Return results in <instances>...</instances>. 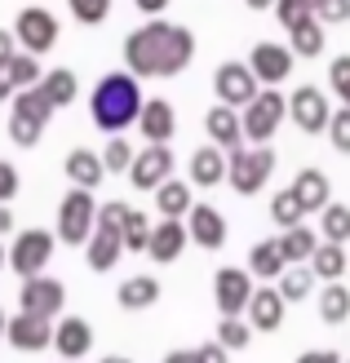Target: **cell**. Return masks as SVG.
Returning <instances> with one entry per match:
<instances>
[{
  "mask_svg": "<svg viewBox=\"0 0 350 363\" xmlns=\"http://www.w3.org/2000/svg\"><path fill=\"white\" fill-rule=\"evenodd\" d=\"M195 62L191 27H177L169 18H146L142 27L124 35V71L138 80H173Z\"/></svg>",
  "mask_w": 350,
  "mask_h": 363,
  "instance_id": "1",
  "label": "cell"
},
{
  "mask_svg": "<svg viewBox=\"0 0 350 363\" xmlns=\"http://www.w3.org/2000/svg\"><path fill=\"white\" fill-rule=\"evenodd\" d=\"M89 116H94V124L106 138L133 129L142 116V89H138L133 71H106L94 84V94H89Z\"/></svg>",
  "mask_w": 350,
  "mask_h": 363,
  "instance_id": "2",
  "label": "cell"
},
{
  "mask_svg": "<svg viewBox=\"0 0 350 363\" xmlns=\"http://www.w3.org/2000/svg\"><path fill=\"white\" fill-rule=\"evenodd\" d=\"M270 173H275V151L270 147H235V151H226V186L235 195L253 199L257 191H266Z\"/></svg>",
  "mask_w": 350,
  "mask_h": 363,
  "instance_id": "3",
  "label": "cell"
},
{
  "mask_svg": "<svg viewBox=\"0 0 350 363\" xmlns=\"http://www.w3.org/2000/svg\"><path fill=\"white\" fill-rule=\"evenodd\" d=\"M94 226H98V199H94V191L71 186V191L62 195V204H58V226H53L58 244L84 248L89 235H94Z\"/></svg>",
  "mask_w": 350,
  "mask_h": 363,
  "instance_id": "4",
  "label": "cell"
},
{
  "mask_svg": "<svg viewBox=\"0 0 350 363\" xmlns=\"http://www.w3.org/2000/svg\"><path fill=\"white\" fill-rule=\"evenodd\" d=\"M49 120H53V106L40 94V84L23 89V94L9 102V142H13V147H35V142L45 138Z\"/></svg>",
  "mask_w": 350,
  "mask_h": 363,
  "instance_id": "5",
  "label": "cell"
},
{
  "mask_svg": "<svg viewBox=\"0 0 350 363\" xmlns=\"http://www.w3.org/2000/svg\"><path fill=\"white\" fill-rule=\"evenodd\" d=\"M288 120V98L280 89H262L244 111H239V124H244V142L253 147H266V142L280 133V124Z\"/></svg>",
  "mask_w": 350,
  "mask_h": 363,
  "instance_id": "6",
  "label": "cell"
},
{
  "mask_svg": "<svg viewBox=\"0 0 350 363\" xmlns=\"http://www.w3.org/2000/svg\"><path fill=\"white\" fill-rule=\"evenodd\" d=\"M58 248V235L45 230V226H27V230H13V244H9V270L18 279H31V275H45V266Z\"/></svg>",
  "mask_w": 350,
  "mask_h": 363,
  "instance_id": "7",
  "label": "cell"
},
{
  "mask_svg": "<svg viewBox=\"0 0 350 363\" xmlns=\"http://www.w3.org/2000/svg\"><path fill=\"white\" fill-rule=\"evenodd\" d=\"M13 40H18V49H27V53H35V58H45V53L58 45V18H53L49 9H40V5H27V9H18V18H13Z\"/></svg>",
  "mask_w": 350,
  "mask_h": 363,
  "instance_id": "8",
  "label": "cell"
},
{
  "mask_svg": "<svg viewBox=\"0 0 350 363\" xmlns=\"http://www.w3.org/2000/svg\"><path fill=\"white\" fill-rule=\"evenodd\" d=\"M18 311H27L35 319H62L67 311V284L53 275H31L18 288Z\"/></svg>",
  "mask_w": 350,
  "mask_h": 363,
  "instance_id": "9",
  "label": "cell"
},
{
  "mask_svg": "<svg viewBox=\"0 0 350 363\" xmlns=\"http://www.w3.org/2000/svg\"><path fill=\"white\" fill-rule=\"evenodd\" d=\"M337 106L328 102V94L319 84H297L288 94V120L297 124L302 133H328V120H333Z\"/></svg>",
  "mask_w": 350,
  "mask_h": 363,
  "instance_id": "10",
  "label": "cell"
},
{
  "mask_svg": "<svg viewBox=\"0 0 350 363\" xmlns=\"http://www.w3.org/2000/svg\"><path fill=\"white\" fill-rule=\"evenodd\" d=\"M262 94V84H257L253 67L248 62H222L213 71V98L222 106H235V111H244V106Z\"/></svg>",
  "mask_w": 350,
  "mask_h": 363,
  "instance_id": "11",
  "label": "cell"
},
{
  "mask_svg": "<svg viewBox=\"0 0 350 363\" xmlns=\"http://www.w3.org/2000/svg\"><path fill=\"white\" fill-rule=\"evenodd\" d=\"M248 67H253V76L262 89H280L292 76V67H297V53L280 40H257L253 53H248Z\"/></svg>",
  "mask_w": 350,
  "mask_h": 363,
  "instance_id": "12",
  "label": "cell"
},
{
  "mask_svg": "<svg viewBox=\"0 0 350 363\" xmlns=\"http://www.w3.org/2000/svg\"><path fill=\"white\" fill-rule=\"evenodd\" d=\"M169 177H173V151L169 147H160V142L138 147L133 169H128V186L133 191H160Z\"/></svg>",
  "mask_w": 350,
  "mask_h": 363,
  "instance_id": "13",
  "label": "cell"
},
{
  "mask_svg": "<svg viewBox=\"0 0 350 363\" xmlns=\"http://www.w3.org/2000/svg\"><path fill=\"white\" fill-rule=\"evenodd\" d=\"M213 301L222 315H244L253 301V275L248 266H222L213 275Z\"/></svg>",
  "mask_w": 350,
  "mask_h": 363,
  "instance_id": "14",
  "label": "cell"
},
{
  "mask_svg": "<svg viewBox=\"0 0 350 363\" xmlns=\"http://www.w3.org/2000/svg\"><path fill=\"white\" fill-rule=\"evenodd\" d=\"M5 341L13 350H23V354H40V350H53V319H35L27 311H18L9 315L5 323Z\"/></svg>",
  "mask_w": 350,
  "mask_h": 363,
  "instance_id": "15",
  "label": "cell"
},
{
  "mask_svg": "<svg viewBox=\"0 0 350 363\" xmlns=\"http://www.w3.org/2000/svg\"><path fill=\"white\" fill-rule=\"evenodd\" d=\"M120 257H124V235H120V226H116V222H102V217H98L94 235H89V244H84L89 270H94V275H106V270L120 266Z\"/></svg>",
  "mask_w": 350,
  "mask_h": 363,
  "instance_id": "16",
  "label": "cell"
},
{
  "mask_svg": "<svg viewBox=\"0 0 350 363\" xmlns=\"http://www.w3.org/2000/svg\"><path fill=\"white\" fill-rule=\"evenodd\" d=\"M53 350L67 363H80L89 350H94V323L80 319V315H62L53 319Z\"/></svg>",
  "mask_w": 350,
  "mask_h": 363,
  "instance_id": "17",
  "label": "cell"
},
{
  "mask_svg": "<svg viewBox=\"0 0 350 363\" xmlns=\"http://www.w3.org/2000/svg\"><path fill=\"white\" fill-rule=\"evenodd\" d=\"M191 244V230L187 222H177V217H160V222L151 226V244H146V257H151L155 266H173L182 257V248Z\"/></svg>",
  "mask_w": 350,
  "mask_h": 363,
  "instance_id": "18",
  "label": "cell"
},
{
  "mask_svg": "<svg viewBox=\"0 0 350 363\" xmlns=\"http://www.w3.org/2000/svg\"><path fill=\"white\" fill-rule=\"evenodd\" d=\"M284 311H288V301H284L280 288H253V301H248L244 319L253 323V333H280Z\"/></svg>",
  "mask_w": 350,
  "mask_h": 363,
  "instance_id": "19",
  "label": "cell"
},
{
  "mask_svg": "<svg viewBox=\"0 0 350 363\" xmlns=\"http://www.w3.org/2000/svg\"><path fill=\"white\" fill-rule=\"evenodd\" d=\"M138 129L146 142H160V147H169L173 133H177V111L169 98H146L142 102V116H138Z\"/></svg>",
  "mask_w": 350,
  "mask_h": 363,
  "instance_id": "20",
  "label": "cell"
},
{
  "mask_svg": "<svg viewBox=\"0 0 350 363\" xmlns=\"http://www.w3.org/2000/svg\"><path fill=\"white\" fill-rule=\"evenodd\" d=\"M187 182L199 191H213V186H222L226 182V151L222 147H195L191 151V164H187Z\"/></svg>",
  "mask_w": 350,
  "mask_h": 363,
  "instance_id": "21",
  "label": "cell"
},
{
  "mask_svg": "<svg viewBox=\"0 0 350 363\" xmlns=\"http://www.w3.org/2000/svg\"><path fill=\"white\" fill-rule=\"evenodd\" d=\"M204 133H209L213 147H222V151L244 147V124H239V111H235V106L213 102L209 111H204Z\"/></svg>",
  "mask_w": 350,
  "mask_h": 363,
  "instance_id": "22",
  "label": "cell"
},
{
  "mask_svg": "<svg viewBox=\"0 0 350 363\" xmlns=\"http://www.w3.org/2000/svg\"><path fill=\"white\" fill-rule=\"evenodd\" d=\"M187 230H191V244L209 248V252H217V248L226 244V217L217 213L213 204H195L187 213Z\"/></svg>",
  "mask_w": 350,
  "mask_h": 363,
  "instance_id": "23",
  "label": "cell"
},
{
  "mask_svg": "<svg viewBox=\"0 0 350 363\" xmlns=\"http://www.w3.org/2000/svg\"><path fill=\"white\" fill-rule=\"evenodd\" d=\"M288 191L297 195V204H302L306 213H324L328 204H333V182H328L324 169H302L297 177L288 182Z\"/></svg>",
  "mask_w": 350,
  "mask_h": 363,
  "instance_id": "24",
  "label": "cell"
},
{
  "mask_svg": "<svg viewBox=\"0 0 350 363\" xmlns=\"http://www.w3.org/2000/svg\"><path fill=\"white\" fill-rule=\"evenodd\" d=\"M62 173H67L71 186H84V191H98L102 182H106V164H102V155H98V151H89V147L67 151Z\"/></svg>",
  "mask_w": 350,
  "mask_h": 363,
  "instance_id": "25",
  "label": "cell"
},
{
  "mask_svg": "<svg viewBox=\"0 0 350 363\" xmlns=\"http://www.w3.org/2000/svg\"><path fill=\"white\" fill-rule=\"evenodd\" d=\"M248 275L253 279H262V284H280V275L288 270V262H284V252H280V240H257L253 248H248Z\"/></svg>",
  "mask_w": 350,
  "mask_h": 363,
  "instance_id": "26",
  "label": "cell"
},
{
  "mask_svg": "<svg viewBox=\"0 0 350 363\" xmlns=\"http://www.w3.org/2000/svg\"><path fill=\"white\" fill-rule=\"evenodd\" d=\"M275 240H280V252H284V262H288V266H306L310 257H315V248L324 244V240H319V230H315V226H306V222L280 230Z\"/></svg>",
  "mask_w": 350,
  "mask_h": 363,
  "instance_id": "27",
  "label": "cell"
},
{
  "mask_svg": "<svg viewBox=\"0 0 350 363\" xmlns=\"http://www.w3.org/2000/svg\"><path fill=\"white\" fill-rule=\"evenodd\" d=\"M160 293H164V288H160V279L155 275H128L120 288H116V301H120V311H151V306L160 301Z\"/></svg>",
  "mask_w": 350,
  "mask_h": 363,
  "instance_id": "28",
  "label": "cell"
},
{
  "mask_svg": "<svg viewBox=\"0 0 350 363\" xmlns=\"http://www.w3.org/2000/svg\"><path fill=\"white\" fill-rule=\"evenodd\" d=\"M155 195V208H160V217H177V222H187V213L195 208V186L191 182H177V177H169L160 191H151Z\"/></svg>",
  "mask_w": 350,
  "mask_h": 363,
  "instance_id": "29",
  "label": "cell"
},
{
  "mask_svg": "<svg viewBox=\"0 0 350 363\" xmlns=\"http://www.w3.org/2000/svg\"><path fill=\"white\" fill-rule=\"evenodd\" d=\"M40 94L49 98V106H53V111H62V106H71V102H76V94H80V80H76V71H67V67H53V71H45V76H40Z\"/></svg>",
  "mask_w": 350,
  "mask_h": 363,
  "instance_id": "30",
  "label": "cell"
},
{
  "mask_svg": "<svg viewBox=\"0 0 350 363\" xmlns=\"http://www.w3.org/2000/svg\"><path fill=\"white\" fill-rule=\"evenodd\" d=\"M306 266L315 270V279H319V284H337V279L346 275V266H350L346 244H328V240H324V244L315 248V257H310Z\"/></svg>",
  "mask_w": 350,
  "mask_h": 363,
  "instance_id": "31",
  "label": "cell"
},
{
  "mask_svg": "<svg viewBox=\"0 0 350 363\" xmlns=\"http://www.w3.org/2000/svg\"><path fill=\"white\" fill-rule=\"evenodd\" d=\"M319 319L328 323V328H341V323L350 319V288L341 279L319 288Z\"/></svg>",
  "mask_w": 350,
  "mask_h": 363,
  "instance_id": "32",
  "label": "cell"
},
{
  "mask_svg": "<svg viewBox=\"0 0 350 363\" xmlns=\"http://www.w3.org/2000/svg\"><path fill=\"white\" fill-rule=\"evenodd\" d=\"M324 31L328 27L319 23V13L306 18V23H297V27L288 31V49L297 53V58H319V53H324Z\"/></svg>",
  "mask_w": 350,
  "mask_h": 363,
  "instance_id": "33",
  "label": "cell"
},
{
  "mask_svg": "<svg viewBox=\"0 0 350 363\" xmlns=\"http://www.w3.org/2000/svg\"><path fill=\"white\" fill-rule=\"evenodd\" d=\"M5 76H9V84L18 89V94H23V89H35L40 84V58H35V53H27V49H18L13 58H9V67H5Z\"/></svg>",
  "mask_w": 350,
  "mask_h": 363,
  "instance_id": "34",
  "label": "cell"
},
{
  "mask_svg": "<svg viewBox=\"0 0 350 363\" xmlns=\"http://www.w3.org/2000/svg\"><path fill=\"white\" fill-rule=\"evenodd\" d=\"M315 284H319V279H315V270H310V266H288L275 288L284 293V301H288V306H297V301H306V297H310V288H315Z\"/></svg>",
  "mask_w": 350,
  "mask_h": 363,
  "instance_id": "35",
  "label": "cell"
},
{
  "mask_svg": "<svg viewBox=\"0 0 350 363\" xmlns=\"http://www.w3.org/2000/svg\"><path fill=\"white\" fill-rule=\"evenodd\" d=\"M319 240H328V244H346L350 240V204H328L324 213H319Z\"/></svg>",
  "mask_w": 350,
  "mask_h": 363,
  "instance_id": "36",
  "label": "cell"
},
{
  "mask_svg": "<svg viewBox=\"0 0 350 363\" xmlns=\"http://www.w3.org/2000/svg\"><path fill=\"white\" fill-rule=\"evenodd\" d=\"M213 341L235 354V350H244L248 341H253V323H248L244 315H222V319H217V337H213Z\"/></svg>",
  "mask_w": 350,
  "mask_h": 363,
  "instance_id": "37",
  "label": "cell"
},
{
  "mask_svg": "<svg viewBox=\"0 0 350 363\" xmlns=\"http://www.w3.org/2000/svg\"><path fill=\"white\" fill-rule=\"evenodd\" d=\"M302 217H310V213L297 204V195H292L288 186L270 195V222L280 226V230H288V226H302Z\"/></svg>",
  "mask_w": 350,
  "mask_h": 363,
  "instance_id": "38",
  "label": "cell"
},
{
  "mask_svg": "<svg viewBox=\"0 0 350 363\" xmlns=\"http://www.w3.org/2000/svg\"><path fill=\"white\" fill-rule=\"evenodd\" d=\"M151 226H155V222H146L142 208H128L124 226H120V235H124V252H146V244H151Z\"/></svg>",
  "mask_w": 350,
  "mask_h": 363,
  "instance_id": "39",
  "label": "cell"
},
{
  "mask_svg": "<svg viewBox=\"0 0 350 363\" xmlns=\"http://www.w3.org/2000/svg\"><path fill=\"white\" fill-rule=\"evenodd\" d=\"M98 155H102L106 173H128V169H133V155H138V147H128V142H124V133H116V138H106V147H102Z\"/></svg>",
  "mask_w": 350,
  "mask_h": 363,
  "instance_id": "40",
  "label": "cell"
},
{
  "mask_svg": "<svg viewBox=\"0 0 350 363\" xmlns=\"http://www.w3.org/2000/svg\"><path fill=\"white\" fill-rule=\"evenodd\" d=\"M67 9L80 27H98L111 18V0H67Z\"/></svg>",
  "mask_w": 350,
  "mask_h": 363,
  "instance_id": "41",
  "label": "cell"
},
{
  "mask_svg": "<svg viewBox=\"0 0 350 363\" xmlns=\"http://www.w3.org/2000/svg\"><path fill=\"white\" fill-rule=\"evenodd\" d=\"M328 89L341 98V106H350V53H337L328 62Z\"/></svg>",
  "mask_w": 350,
  "mask_h": 363,
  "instance_id": "42",
  "label": "cell"
},
{
  "mask_svg": "<svg viewBox=\"0 0 350 363\" xmlns=\"http://www.w3.org/2000/svg\"><path fill=\"white\" fill-rule=\"evenodd\" d=\"M275 18H280V27H284V31H292L297 23L315 18V9H310L306 0H275Z\"/></svg>",
  "mask_w": 350,
  "mask_h": 363,
  "instance_id": "43",
  "label": "cell"
},
{
  "mask_svg": "<svg viewBox=\"0 0 350 363\" xmlns=\"http://www.w3.org/2000/svg\"><path fill=\"white\" fill-rule=\"evenodd\" d=\"M328 142H333V151L350 155V106H337L333 120H328Z\"/></svg>",
  "mask_w": 350,
  "mask_h": 363,
  "instance_id": "44",
  "label": "cell"
},
{
  "mask_svg": "<svg viewBox=\"0 0 350 363\" xmlns=\"http://www.w3.org/2000/svg\"><path fill=\"white\" fill-rule=\"evenodd\" d=\"M18 191H23V177H18V169L9 160H0V204H13Z\"/></svg>",
  "mask_w": 350,
  "mask_h": 363,
  "instance_id": "45",
  "label": "cell"
},
{
  "mask_svg": "<svg viewBox=\"0 0 350 363\" xmlns=\"http://www.w3.org/2000/svg\"><path fill=\"white\" fill-rule=\"evenodd\" d=\"M319 23H324V27L350 23V0H324V5H319Z\"/></svg>",
  "mask_w": 350,
  "mask_h": 363,
  "instance_id": "46",
  "label": "cell"
},
{
  "mask_svg": "<svg viewBox=\"0 0 350 363\" xmlns=\"http://www.w3.org/2000/svg\"><path fill=\"white\" fill-rule=\"evenodd\" d=\"M191 359H195V363H231V350L217 346V341H204V346L191 350Z\"/></svg>",
  "mask_w": 350,
  "mask_h": 363,
  "instance_id": "47",
  "label": "cell"
},
{
  "mask_svg": "<svg viewBox=\"0 0 350 363\" xmlns=\"http://www.w3.org/2000/svg\"><path fill=\"white\" fill-rule=\"evenodd\" d=\"M13 53H18V40H13V31H5V27H0V71L9 67V58H13Z\"/></svg>",
  "mask_w": 350,
  "mask_h": 363,
  "instance_id": "48",
  "label": "cell"
},
{
  "mask_svg": "<svg viewBox=\"0 0 350 363\" xmlns=\"http://www.w3.org/2000/svg\"><path fill=\"white\" fill-rule=\"evenodd\" d=\"M297 363H341V354L337 350H306V354H297Z\"/></svg>",
  "mask_w": 350,
  "mask_h": 363,
  "instance_id": "49",
  "label": "cell"
},
{
  "mask_svg": "<svg viewBox=\"0 0 350 363\" xmlns=\"http://www.w3.org/2000/svg\"><path fill=\"white\" fill-rule=\"evenodd\" d=\"M133 5L146 13V18H164V9H169L173 5V0H133Z\"/></svg>",
  "mask_w": 350,
  "mask_h": 363,
  "instance_id": "50",
  "label": "cell"
},
{
  "mask_svg": "<svg viewBox=\"0 0 350 363\" xmlns=\"http://www.w3.org/2000/svg\"><path fill=\"white\" fill-rule=\"evenodd\" d=\"M5 235H13V208L0 204V240H5Z\"/></svg>",
  "mask_w": 350,
  "mask_h": 363,
  "instance_id": "51",
  "label": "cell"
},
{
  "mask_svg": "<svg viewBox=\"0 0 350 363\" xmlns=\"http://www.w3.org/2000/svg\"><path fill=\"white\" fill-rule=\"evenodd\" d=\"M18 98V89L9 84V76H5V71H0V102H13Z\"/></svg>",
  "mask_w": 350,
  "mask_h": 363,
  "instance_id": "52",
  "label": "cell"
},
{
  "mask_svg": "<svg viewBox=\"0 0 350 363\" xmlns=\"http://www.w3.org/2000/svg\"><path fill=\"white\" fill-rule=\"evenodd\" d=\"M164 363H195V359H191V350H169V354H164Z\"/></svg>",
  "mask_w": 350,
  "mask_h": 363,
  "instance_id": "53",
  "label": "cell"
},
{
  "mask_svg": "<svg viewBox=\"0 0 350 363\" xmlns=\"http://www.w3.org/2000/svg\"><path fill=\"white\" fill-rule=\"evenodd\" d=\"M244 5H248V9L257 13V9H275V0H244Z\"/></svg>",
  "mask_w": 350,
  "mask_h": 363,
  "instance_id": "54",
  "label": "cell"
},
{
  "mask_svg": "<svg viewBox=\"0 0 350 363\" xmlns=\"http://www.w3.org/2000/svg\"><path fill=\"white\" fill-rule=\"evenodd\" d=\"M9 266V248H5V240H0V270Z\"/></svg>",
  "mask_w": 350,
  "mask_h": 363,
  "instance_id": "55",
  "label": "cell"
},
{
  "mask_svg": "<svg viewBox=\"0 0 350 363\" xmlns=\"http://www.w3.org/2000/svg\"><path fill=\"white\" fill-rule=\"evenodd\" d=\"M98 363H133V359H124V354H106V359H98Z\"/></svg>",
  "mask_w": 350,
  "mask_h": 363,
  "instance_id": "56",
  "label": "cell"
},
{
  "mask_svg": "<svg viewBox=\"0 0 350 363\" xmlns=\"http://www.w3.org/2000/svg\"><path fill=\"white\" fill-rule=\"evenodd\" d=\"M5 323H9V315H5V306H0V341H5Z\"/></svg>",
  "mask_w": 350,
  "mask_h": 363,
  "instance_id": "57",
  "label": "cell"
},
{
  "mask_svg": "<svg viewBox=\"0 0 350 363\" xmlns=\"http://www.w3.org/2000/svg\"><path fill=\"white\" fill-rule=\"evenodd\" d=\"M306 5H310V9H315V13H319V5H324V0H306Z\"/></svg>",
  "mask_w": 350,
  "mask_h": 363,
  "instance_id": "58",
  "label": "cell"
},
{
  "mask_svg": "<svg viewBox=\"0 0 350 363\" xmlns=\"http://www.w3.org/2000/svg\"><path fill=\"white\" fill-rule=\"evenodd\" d=\"M341 363H350V359H341Z\"/></svg>",
  "mask_w": 350,
  "mask_h": 363,
  "instance_id": "59",
  "label": "cell"
},
{
  "mask_svg": "<svg viewBox=\"0 0 350 363\" xmlns=\"http://www.w3.org/2000/svg\"><path fill=\"white\" fill-rule=\"evenodd\" d=\"M62 363H67V359H62Z\"/></svg>",
  "mask_w": 350,
  "mask_h": 363,
  "instance_id": "60",
  "label": "cell"
}]
</instances>
